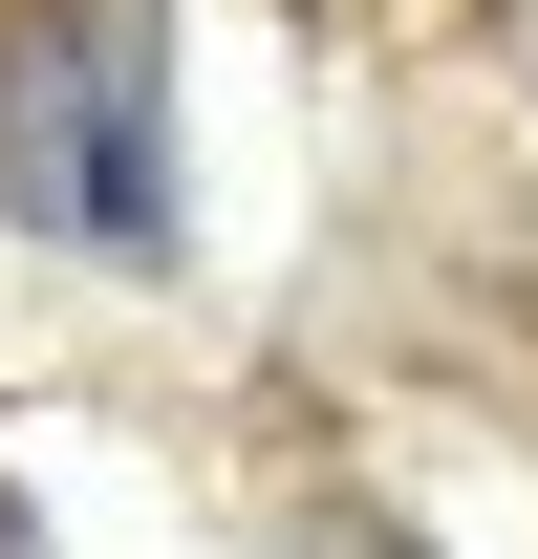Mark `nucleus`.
<instances>
[{
    "instance_id": "obj_1",
    "label": "nucleus",
    "mask_w": 538,
    "mask_h": 559,
    "mask_svg": "<svg viewBox=\"0 0 538 559\" xmlns=\"http://www.w3.org/2000/svg\"><path fill=\"white\" fill-rule=\"evenodd\" d=\"M0 215L86 259H173V86L151 0H22L0 22Z\"/></svg>"
}]
</instances>
